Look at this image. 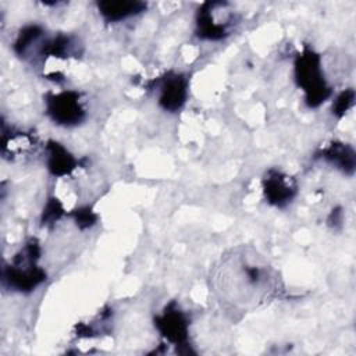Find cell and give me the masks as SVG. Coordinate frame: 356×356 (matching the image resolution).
<instances>
[{
	"mask_svg": "<svg viewBox=\"0 0 356 356\" xmlns=\"http://www.w3.org/2000/svg\"><path fill=\"white\" fill-rule=\"evenodd\" d=\"M40 246L36 239H29L14 256L13 263L4 268L3 281L14 291L28 292L46 280V273L36 266Z\"/></svg>",
	"mask_w": 356,
	"mask_h": 356,
	"instance_id": "6da1fadb",
	"label": "cell"
},
{
	"mask_svg": "<svg viewBox=\"0 0 356 356\" xmlns=\"http://www.w3.org/2000/svg\"><path fill=\"white\" fill-rule=\"evenodd\" d=\"M295 81L305 92L309 107H318L331 95L321 70V60L312 49L305 47L295 60Z\"/></svg>",
	"mask_w": 356,
	"mask_h": 356,
	"instance_id": "7a4b0ae2",
	"label": "cell"
},
{
	"mask_svg": "<svg viewBox=\"0 0 356 356\" xmlns=\"http://www.w3.org/2000/svg\"><path fill=\"white\" fill-rule=\"evenodd\" d=\"M46 113L58 125H78L85 118L81 95L75 90L49 93L46 96Z\"/></svg>",
	"mask_w": 356,
	"mask_h": 356,
	"instance_id": "3957f363",
	"label": "cell"
},
{
	"mask_svg": "<svg viewBox=\"0 0 356 356\" xmlns=\"http://www.w3.org/2000/svg\"><path fill=\"white\" fill-rule=\"evenodd\" d=\"M156 327L171 343L185 345L188 341L189 323L185 313L175 302L167 305L164 312L156 317Z\"/></svg>",
	"mask_w": 356,
	"mask_h": 356,
	"instance_id": "277c9868",
	"label": "cell"
},
{
	"mask_svg": "<svg viewBox=\"0 0 356 356\" xmlns=\"http://www.w3.org/2000/svg\"><path fill=\"white\" fill-rule=\"evenodd\" d=\"M263 192L270 204L284 207L296 195V182L281 171L270 170L263 178Z\"/></svg>",
	"mask_w": 356,
	"mask_h": 356,
	"instance_id": "5b68a950",
	"label": "cell"
},
{
	"mask_svg": "<svg viewBox=\"0 0 356 356\" xmlns=\"http://www.w3.org/2000/svg\"><path fill=\"white\" fill-rule=\"evenodd\" d=\"M159 103L165 111H178L188 97V78L182 74L168 72L163 76L160 85Z\"/></svg>",
	"mask_w": 356,
	"mask_h": 356,
	"instance_id": "8992f818",
	"label": "cell"
},
{
	"mask_svg": "<svg viewBox=\"0 0 356 356\" xmlns=\"http://www.w3.org/2000/svg\"><path fill=\"white\" fill-rule=\"evenodd\" d=\"M96 6L107 22H120L146 10V3L138 0H103L97 1Z\"/></svg>",
	"mask_w": 356,
	"mask_h": 356,
	"instance_id": "52a82bcc",
	"label": "cell"
},
{
	"mask_svg": "<svg viewBox=\"0 0 356 356\" xmlns=\"http://www.w3.org/2000/svg\"><path fill=\"white\" fill-rule=\"evenodd\" d=\"M196 25H197V36L202 39L220 40V39L225 38L227 35H229L227 24H220V22L214 21L213 6L210 1L204 3L197 10Z\"/></svg>",
	"mask_w": 356,
	"mask_h": 356,
	"instance_id": "ba28073f",
	"label": "cell"
},
{
	"mask_svg": "<svg viewBox=\"0 0 356 356\" xmlns=\"http://www.w3.org/2000/svg\"><path fill=\"white\" fill-rule=\"evenodd\" d=\"M46 149H47V168L53 175L64 177L71 174L76 168L78 161L58 142L50 140Z\"/></svg>",
	"mask_w": 356,
	"mask_h": 356,
	"instance_id": "9c48e42d",
	"label": "cell"
},
{
	"mask_svg": "<svg viewBox=\"0 0 356 356\" xmlns=\"http://www.w3.org/2000/svg\"><path fill=\"white\" fill-rule=\"evenodd\" d=\"M320 157H323L324 160H327L328 163H331L332 165H335L338 170H341L348 175H352L355 171V164H356L355 150L346 143L332 142L330 146H327L320 152Z\"/></svg>",
	"mask_w": 356,
	"mask_h": 356,
	"instance_id": "30bf717a",
	"label": "cell"
},
{
	"mask_svg": "<svg viewBox=\"0 0 356 356\" xmlns=\"http://www.w3.org/2000/svg\"><path fill=\"white\" fill-rule=\"evenodd\" d=\"M74 40L72 38L67 35H57L50 39H47L42 47L40 53L43 56H50V57H58V58H67L74 53Z\"/></svg>",
	"mask_w": 356,
	"mask_h": 356,
	"instance_id": "8fae6325",
	"label": "cell"
},
{
	"mask_svg": "<svg viewBox=\"0 0 356 356\" xmlns=\"http://www.w3.org/2000/svg\"><path fill=\"white\" fill-rule=\"evenodd\" d=\"M43 35V29L39 25H26L22 28L15 39L14 49L19 56H25L33 43Z\"/></svg>",
	"mask_w": 356,
	"mask_h": 356,
	"instance_id": "7c38bea8",
	"label": "cell"
},
{
	"mask_svg": "<svg viewBox=\"0 0 356 356\" xmlns=\"http://www.w3.org/2000/svg\"><path fill=\"white\" fill-rule=\"evenodd\" d=\"M353 102H355V92L353 89H346L343 90L342 93L338 95V97L335 99L334 102V106H332V113L341 118L345 115V113L353 106Z\"/></svg>",
	"mask_w": 356,
	"mask_h": 356,
	"instance_id": "4fadbf2b",
	"label": "cell"
},
{
	"mask_svg": "<svg viewBox=\"0 0 356 356\" xmlns=\"http://www.w3.org/2000/svg\"><path fill=\"white\" fill-rule=\"evenodd\" d=\"M64 209L61 206V203L57 199H50L43 210V216H42V224L47 225V224H53L57 220H60V217L63 216Z\"/></svg>",
	"mask_w": 356,
	"mask_h": 356,
	"instance_id": "5bb4252c",
	"label": "cell"
},
{
	"mask_svg": "<svg viewBox=\"0 0 356 356\" xmlns=\"http://www.w3.org/2000/svg\"><path fill=\"white\" fill-rule=\"evenodd\" d=\"M74 218L79 228H89L96 222L97 217L89 207H83L74 213Z\"/></svg>",
	"mask_w": 356,
	"mask_h": 356,
	"instance_id": "9a60e30c",
	"label": "cell"
},
{
	"mask_svg": "<svg viewBox=\"0 0 356 356\" xmlns=\"http://www.w3.org/2000/svg\"><path fill=\"white\" fill-rule=\"evenodd\" d=\"M341 220H342V213L339 211V210H332V213H331V217H330V222H332V221H335L334 222V225H337V224H339L341 222Z\"/></svg>",
	"mask_w": 356,
	"mask_h": 356,
	"instance_id": "2e32d148",
	"label": "cell"
}]
</instances>
